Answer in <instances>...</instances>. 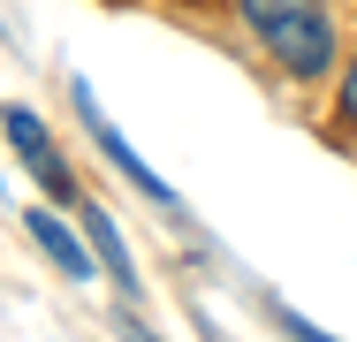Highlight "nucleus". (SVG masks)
<instances>
[{
    "instance_id": "obj_8",
    "label": "nucleus",
    "mask_w": 357,
    "mask_h": 342,
    "mask_svg": "<svg viewBox=\"0 0 357 342\" xmlns=\"http://www.w3.org/2000/svg\"><path fill=\"white\" fill-rule=\"evenodd\" d=\"M342 122L357 130V61H350V76H342Z\"/></svg>"
},
{
    "instance_id": "obj_5",
    "label": "nucleus",
    "mask_w": 357,
    "mask_h": 342,
    "mask_svg": "<svg viewBox=\"0 0 357 342\" xmlns=\"http://www.w3.org/2000/svg\"><path fill=\"white\" fill-rule=\"evenodd\" d=\"M76 213H84V228H91V251H99V267L122 281V297H137V267H130V251H122V236H114V221L99 213V205L76 198Z\"/></svg>"
},
{
    "instance_id": "obj_6",
    "label": "nucleus",
    "mask_w": 357,
    "mask_h": 342,
    "mask_svg": "<svg viewBox=\"0 0 357 342\" xmlns=\"http://www.w3.org/2000/svg\"><path fill=\"white\" fill-rule=\"evenodd\" d=\"M274 320H282V335H289V342H335V335H319L304 312H289V304H274Z\"/></svg>"
},
{
    "instance_id": "obj_2",
    "label": "nucleus",
    "mask_w": 357,
    "mask_h": 342,
    "mask_svg": "<svg viewBox=\"0 0 357 342\" xmlns=\"http://www.w3.org/2000/svg\"><path fill=\"white\" fill-rule=\"evenodd\" d=\"M69 99H76V114H84V130L99 137V152H107V160H114V168H122L130 183H137L144 198H152V205H175V191H167V183H160V175H152V168L137 160V144H122V130H114V122L99 114V99H91V84H84V76H69Z\"/></svg>"
},
{
    "instance_id": "obj_3",
    "label": "nucleus",
    "mask_w": 357,
    "mask_h": 342,
    "mask_svg": "<svg viewBox=\"0 0 357 342\" xmlns=\"http://www.w3.org/2000/svg\"><path fill=\"white\" fill-rule=\"evenodd\" d=\"M8 144H15V160L46 183V198H61V205H76V175L61 168V152H54V137H46V122L38 114H23V107H8Z\"/></svg>"
},
{
    "instance_id": "obj_4",
    "label": "nucleus",
    "mask_w": 357,
    "mask_h": 342,
    "mask_svg": "<svg viewBox=\"0 0 357 342\" xmlns=\"http://www.w3.org/2000/svg\"><path fill=\"white\" fill-rule=\"evenodd\" d=\"M23 228H31V236H38V251H46V259H54L61 274H76V281H84V274L99 267V251H84V244H76L69 228L54 221V213H23Z\"/></svg>"
},
{
    "instance_id": "obj_1",
    "label": "nucleus",
    "mask_w": 357,
    "mask_h": 342,
    "mask_svg": "<svg viewBox=\"0 0 357 342\" xmlns=\"http://www.w3.org/2000/svg\"><path fill=\"white\" fill-rule=\"evenodd\" d=\"M243 23L259 31V46L289 76H319L335 61V23H327L319 0H243Z\"/></svg>"
},
{
    "instance_id": "obj_7",
    "label": "nucleus",
    "mask_w": 357,
    "mask_h": 342,
    "mask_svg": "<svg viewBox=\"0 0 357 342\" xmlns=\"http://www.w3.org/2000/svg\"><path fill=\"white\" fill-rule=\"evenodd\" d=\"M114 327H122V342H160V335L137 320V312H114Z\"/></svg>"
}]
</instances>
